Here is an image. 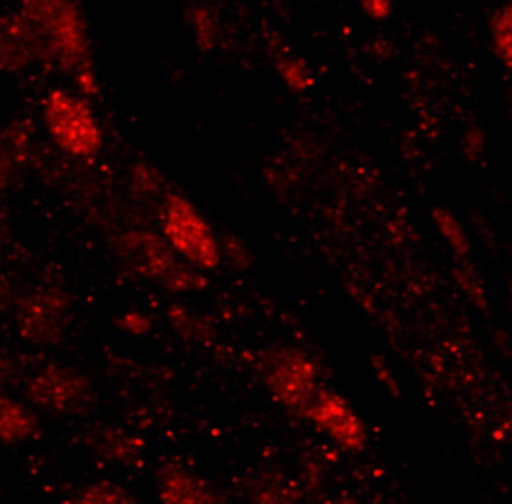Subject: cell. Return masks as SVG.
I'll use <instances>...</instances> for the list:
<instances>
[{
    "label": "cell",
    "mask_w": 512,
    "mask_h": 504,
    "mask_svg": "<svg viewBox=\"0 0 512 504\" xmlns=\"http://www.w3.org/2000/svg\"><path fill=\"white\" fill-rule=\"evenodd\" d=\"M18 13L32 35L38 60L67 70L86 95L97 93L89 30L78 5L65 0H37L21 5Z\"/></svg>",
    "instance_id": "obj_1"
},
{
    "label": "cell",
    "mask_w": 512,
    "mask_h": 504,
    "mask_svg": "<svg viewBox=\"0 0 512 504\" xmlns=\"http://www.w3.org/2000/svg\"><path fill=\"white\" fill-rule=\"evenodd\" d=\"M117 259L134 275L169 292H197L207 287L201 271L186 264L164 237L145 229L122 232L112 241Z\"/></svg>",
    "instance_id": "obj_2"
},
{
    "label": "cell",
    "mask_w": 512,
    "mask_h": 504,
    "mask_svg": "<svg viewBox=\"0 0 512 504\" xmlns=\"http://www.w3.org/2000/svg\"><path fill=\"white\" fill-rule=\"evenodd\" d=\"M256 371L268 394L301 418L320 390L316 366L297 349L262 350L256 358Z\"/></svg>",
    "instance_id": "obj_3"
},
{
    "label": "cell",
    "mask_w": 512,
    "mask_h": 504,
    "mask_svg": "<svg viewBox=\"0 0 512 504\" xmlns=\"http://www.w3.org/2000/svg\"><path fill=\"white\" fill-rule=\"evenodd\" d=\"M43 120L54 144L75 158H92L103 147L100 123L87 101L67 90H52L43 103Z\"/></svg>",
    "instance_id": "obj_4"
},
{
    "label": "cell",
    "mask_w": 512,
    "mask_h": 504,
    "mask_svg": "<svg viewBox=\"0 0 512 504\" xmlns=\"http://www.w3.org/2000/svg\"><path fill=\"white\" fill-rule=\"evenodd\" d=\"M163 234L177 256L196 270H215L221 264V243L212 226L180 194H171L164 202Z\"/></svg>",
    "instance_id": "obj_5"
},
{
    "label": "cell",
    "mask_w": 512,
    "mask_h": 504,
    "mask_svg": "<svg viewBox=\"0 0 512 504\" xmlns=\"http://www.w3.org/2000/svg\"><path fill=\"white\" fill-rule=\"evenodd\" d=\"M26 396L34 407L56 416L84 415L97 402L89 375L65 364H46L30 375Z\"/></svg>",
    "instance_id": "obj_6"
},
{
    "label": "cell",
    "mask_w": 512,
    "mask_h": 504,
    "mask_svg": "<svg viewBox=\"0 0 512 504\" xmlns=\"http://www.w3.org/2000/svg\"><path fill=\"white\" fill-rule=\"evenodd\" d=\"M71 322L70 293L54 282L27 292L16 309V325L23 339L38 347L59 344Z\"/></svg>",
    "instance_id": "obj_7"
},
{
    "label": "cell",
    "mask_w": 512,
    "mask_h": 504,
    "mask_svg": "<svg viewBox=\"0 0 512 504\" xmlns=\"http://www.w3.org/2000/svg\"><path fill=\"white\" fill-rule=\"evenodd\" d=\"M303 418L317 424L342 449L360 453L368 443V429L363 419L346 399L320 388Z\"/></svg>",
    "instance_id": "obj_8"
},
{
    "label": "cell",
    "mask_w": 512,
    "mask_h": 504,
    "mask_svg": "<svg viewBox=\"0 0 512 504\" xmlns=\"http://www.w3.org/2000/svg\"><path fill=\"white\" fill-rule=\"evenodd\" d=\"M155 478L161 504H226L212 482L175 462L161 465Z\"/></svg>",
    "instance_id": "obj_9"
},
{
    "label": "cell",
    "mask_w": 512,
    "mask_h": 504,
    "mask_svg": "<svg viewBox=\"0 0 512 504\" xmlns=\"http://www.w3.org/2000/svg\"><path fill=\"white\" fill-rule=\"evenodd\" d=\"M87 446L93 456L106 464L133 467L144 454L145 443L123 427L97 426L87 434Z\"/></svg>",
    "instance_id": "obj_10"
},
{
    "label": "cell",
    "mask_w": 512,
    "mask_h": 504,
    "mask_svg": "<svg viewBox=\"0 0 512 504\" xmlns=\"http://www.w3.org/2000/svg\"><path fill=\"white\" fill-rule=\"evenodd\" d=\"M35 60L37 48L21 15L0 16V70H21Z\"/></svg>",
    "instance_id": "obj_11"
},
{
    "label": "cell",
    "mask_w": 512,
    "mask_h": 504,
    "mask_svg": "<svg viewBox=\"0 0 512 504\" xmlns=\"http://www.w3.org/2000/svg\"><path fill=\"white\" fill-rule=\"evenodd\" d=\"M40 421L34 408L0 394V443L19 445L37 437Z\"/></svg>",
    "instance_id": "obj_12"
},
{
    "label": "cell",
    "mask_w": 512,
    "mask_h": 504,
    "mask_svg": "<svg viewBox=\"0 0 512 504\" xmlns=\"http://www.w3.org/2000/svg\"><path fill=\"white\" fill-rule=\"evenodd\" d=\"M27 152V136L21 128H0V193L18 177Z\"/></svg>",
    "instance_id": "obj_13"
},
{
    "label": "cell",
    "mask_w": 512,
    "mask_h": 504,
    "mask_svg": "<svg viewBox=\"0 0 512 504\" xmlns=\"http://www.w3.org/2000/svg\"><path fill=\"white\" fill-rule=\"evenodd\" d=\"M71 504H139L133 493L119 482L100 479L82 487Z\"/></svg>",
    "instance_id": "obj_14"
},
{
    "label": "cell",
    "mask_w": 512,
    "mask_h": 504,
    "mask_svg": "<svg viewBox=\"0 0 512 504\" xmlns=\"http://www.w3.org/2000/svg\"><path fill=\"white\" fill-rule=\"evenodd\" d=\"M490 37L495 56L500 62L511 67L512 60V10L511 4H503L490 18Z\"/></svg>",
    "instance_id": "obj_15"
},
{
    "label": "cell",
    "mask_w": 512,
    "mask_h": 504,
    "mask_svg": "<svg viewBox=\"0 0 512 504\" xmlns=\"http://www.w3.org/2000/svg\"><path fill=\"white\" fill-rule=\"evenodd\" d=\"M432 219H434L438 232L443 235L446 243L451 246V249L456 252L457 256H468L470 241H468L464 227L457 221L456 216L453 213H449L445 208L437 207L432 212Z\"/></svg>",
    "instance_id": "obj_16"
},
{
    "label": "cell",
    "mask_w": 512,
    "mask_h": 504,
    "mask_svg": "<svg viewBox=\"0 0 512 504\" xmlns=\"http://www.w3.org/2000/svg\"><path fill=\"white\" fill-rule=\"evenodd\" d=\"M278 71L282 81L297 92H305L316 84V76L312 73L306 60L301 57H279Z\"/></svg>",
    "instance_id": "obj_17"
},
{
    "label": "cell",
    "mask_w": 512,
    "mask_h": 504,
    "mask_svg": "<svg viewBox=\"0 0 512 504\" xmlns=\"http://www.w3.org/2000/svg\"><path fill=\"white\" fill-rule=\"evenodd\" d=\"M190 23L199 46L210 49L218 38V19L215 13L205 5H194L190 10Z\"/></svg>",
    "instance_id": "obj_18"
},
{
    "label": "cell",
    "mask_w": 512,
    "mask_h": 504,
    "mask_svg": "<svg viewBox=\"0 0 512 504\" xmlns=\"http://www.w3.org/2000/svg\"><path fill=\"white\" fill-rule=\"evenodd\" d=\"M171 322L175 330L183 334L185 338L204 339L208 336V327L196 315L190 314L185 309L175 308L171 311Z\"/></svg>",
    "instance_id": "obj_19"
},
{
    "label": "cell",
    "mask_w": 512,
    "mask_h": 504,
    "mask_svg": "<svg viewBox=\"0 0 512 504\" xmlns=\"http://www.w3.org/2000/svg\"><path fill=\"white\" fill-rule=\"evenodd\" d=\"M457 282L461 284L464 292L467 293L468 298L478 306V308H486L487 297L486 289H484L483 281L479 278L473 268H457L456 270Z\"/></svg>",
    "instance_id": "obj_20"
},
{
    "label": "cell",
    "mask_w": 512,
    "mask_h": 504,
    "mask_svg": "<svg viewBox=\"0 0 512 504\" xmlns=\"http://www.w3.org/2000/svg\"><path fill=\"white\" fill-rule=\"evenodd\" d=\"M131 183H133V189H136V193L142 194V196H150L155 194L161 186V177L153 167L147 166V164H138L134 167L133 174H131Z\"/></svg>",
    "instance_id": "obj_21"
},
{
    "label": "cell",
    "mask_w": 512,
    "mask_h": 504,
    "mask_svg": "<svg viewBox=\"0 0 512 504\" xmlns=\"http://www.w3.org/2000/svg\"><path fill=\"white\" fill-rule=\"evenodd\" d=\"M117 327L123 333L130 334V336H144L152 330L153 323L149 315L142 314L139 311L123 312L117 320Z\"/></svg>",
    "instance_id": "obj_22"
},
{
    "label": "cell",
    "mask_w": 512,
    "mask_h": 504,
    "mask_svg": "<svg viewBox=\"0 0 512 504\" xmlns=\"http://www.w3.org/2000/svg\"><path fill=\"white\" fill-rule=\"evenodd\" d=\"M226 252L227 257L231 259L232 264L237 265L240 268H246L251 265V252L243 245L242 240H238L237 237H229L224 240L221 245V252Z\"/></svg>",
    "instance_id": "obj_23"
},
{
    "label": "cell",
    "mask_w": 512,
    "mask_h": 504,
    "mask_svg": "<svg viewBox=\"0 0 512 504\" xmlns=\"http://www.w3.org/2000/svg\"><path fill=\"white\" fill-rule=\"evenodd\" d=\"M484 149V134L478 128L467 131L464 138V150L470 158L481 155Z\"/></svg>",
    "instance_id": "obj_24"
},
{
    "label": "cell",
    "mask_w": 512,
    "mask_h": 504,
    "mask_svg": "<svg viewBox=\"0 0 512 504\" xmlns=\"http://www.w3.org/2000/svg\"><path fill=\"white\" fill-rule=\"evenodd\" d=\"M364 12L368 13L369 16L374 18H386L393 12V5L388 0H366L361 4Z\"/></svg>",
    "instance_id": "obj_25"
},
{
    "label": "cell",
    "mask_w": 512,
    "mask_h": 504,
    "mask_svg": "<svg viewBox=\"0 0 512 504\" xmlns=\"http://www.w3.org/2000/svg\"><path fill=\"white\" fill-rule=\"evenodd\" d=\"M330 504H360L353 498H338V500L331 501Z\"/></svg>",
    "instance_id": "obj_26"
},
{
    "label": "cell",
    "mask_w": 512,
    "mask_h": 504,
    "mask_svg": "<svg viewBox=\"0 0 512 504\" xmlns=\"http://www.w3.org/2000/svg\"><path fill=\"white\" fill-rule=\"evenodd\" d=\"M0 394H4V388H2V385H0Z\"/></svg>",
    "instance_id": "obj_27"
}]
</instances>
